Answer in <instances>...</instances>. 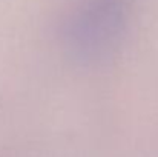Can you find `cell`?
<instances>
[{"label": "cell", "mask_w": 158, "mask_h": 157, "mask_svg": "<svg viewBox=\"0 0 158 157\" xmlns=\"http://www.w3.org/2000/svg\"><path fill=\"white\" fill-rule=\"evenodd\" d=\"M121 0H92L71 22V48L80 57L94 59L109 51L123 28Z\"/></svg>", "instance_id": "obj_1"}]
</instances>
